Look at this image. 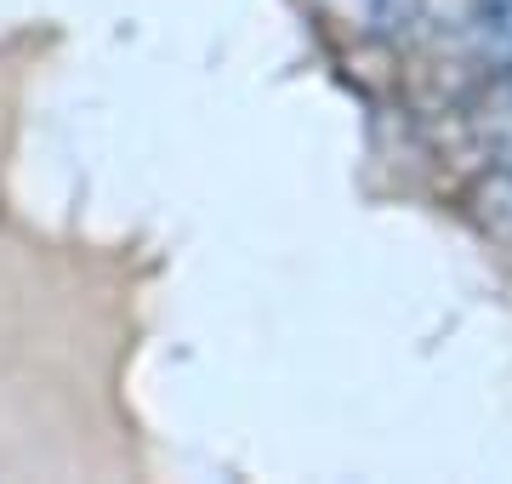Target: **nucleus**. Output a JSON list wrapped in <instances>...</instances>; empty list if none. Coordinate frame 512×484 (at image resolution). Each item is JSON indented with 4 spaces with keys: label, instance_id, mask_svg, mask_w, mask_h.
<instances>
[{
    "label": "nucleus",
    "instance_id": "nucleus-1",
    "mask_svg": "<svg viewBox=\"0 0 512 484\" xmlns=\"http://www.w3.org/2000/svg\"><path fill=\"white\" fill-rule=\"evenodd\" d=\"M478 12V29L490 35V46L501 57H512V0H473Z\"/></svg>",
    "mask_w": 512,
    "mask_h": 484
},
{
    "label": "nucleus",
    "instance_id": "nucleus-2",
    "mask_svg": "<svg viewBox=\"0 0 512 484\" xmlns=\"http://www.w3.org/2000/svg\"><path fill=\"white\" fill-rule=\"evenodd\" d=\"M359 6H365L376 23H387V29H393V23H410V18H416V0H359Z\"/></svg>",
    "mask_w": 512,
    "mask_h": 484
}]
</instances>
